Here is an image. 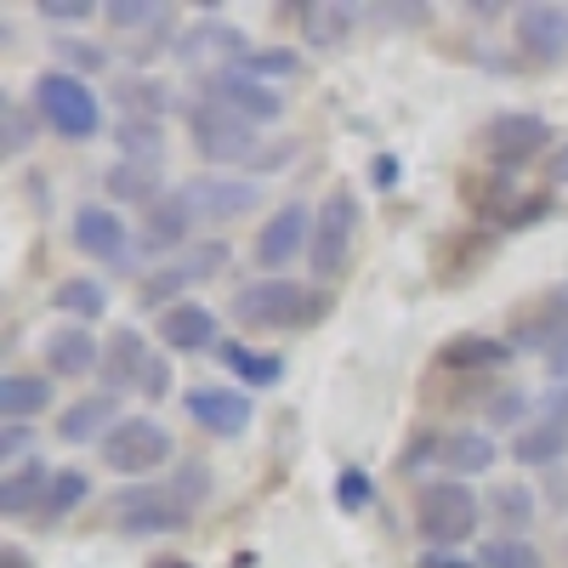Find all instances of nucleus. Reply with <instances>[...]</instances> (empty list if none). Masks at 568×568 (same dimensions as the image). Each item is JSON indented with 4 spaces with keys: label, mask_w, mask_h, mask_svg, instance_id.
<instances>
[{
    "label": "nucleus",
    "mask_w": 568,
    "mask_h": 568,
    "mask_svg": "<svg viewBox=\"0 0 568 568\" xmlns=\"http://www.w3.org/2000/svg\"><path fill=\"white\" fill-rule=\"evenodd\" d=\"M103 347L109 342L91 336V324H58V329H45V342H40L45 369L69 375V382H80V375H91V369H103Z\"/></svg>",
    "instance_id": "16"
},
{
    "label": "nucleus",
    "mask_w": 568,
    "mask_h": 568,
    "mask_svg": "<svg viewBox=\"0 0 568 568\" xmlns=\"http://www.w3.org/2000/svg\"><path fill=\"white\" fill-rule=\"evenodd\" d=\"M375 18H393V23H426V18H433V7H375Z\"/></svg>",
    "instance_id": "51"
},
{
    "label": "nucleus",
    "mask_w": 568,
    "mask_h": 568,
    "mask_svg": "<svg viewBox=\"0 0 568 568\" xmlns=\"http://www.w3.org/2000/svg\"><path fill=\"white\" fill-rule=\"evenodd\" d=\"M7 149H12V154L29 149V114H23V109H7Z\"/></svg>",
    "instance_id": "50"
},
{
    "label": "nucleus",
    "mask_w": 568,
    "mask_h": 568,
    "mask_svg": "<svg viewBox=\"0 0 568 568\" xmlns=\"http://www.w3.org/2000/svg\"><path fill=\"white\" fill-rule=\"evenodd\" d=\"M52 404V382L45 375H0V415L7 420H29Z\"/></svg>",
    "instance_id": "30"
},
{
    "label": "nucleus",
    "mask_w": 568,
    "mask_h": 568,
    "mask_svg": "<svg viewBox=\"0 0 568 568\" xmlns=\"http://www.w3.org/2000/svg\"><path fill=\"white\" fill-rule=\"evenodd\" d=\"M524 409H529V398L511 393V387L489 398V420H495V426H517V420H524Z\"/></svg>",
    "instance_id": "44"
},
{
    "label": "nucleus",
    "mask_w": 568,
    "mask_h": 568,
    "mask_svg": "<svg viewBox=\"0 0 568 568\" xmlns=\"http://www.w3.org/2000/svg\"><path fill=\"white\" fill-rule=\"evenodd\" d=\"M171 393V364L165 358H154L149 364V375H142V398H165Z\"/></svg>",
    "instance_id": "48"
},
{
    "label": "nucleus",
    "mask_w": 568,
    "mask_h": 568,
    "mask_svg": "<svg viewBox=\"0 0 568 568\" xmlns=\"http://www.w3.org/2000/svg\"><path fill=\"white\" fill-rule=\"evenodd\" d=\"M540 420H557V426H568V382H551V387L540 393Z\"/></svg>",
    "instance_id": "46"
},
{
    "label": "nucleus",
    "mask_w": 568,
    "mask_h": 568,
    "mask_svg": "<svg viewBox=\"0 0 568 568\" xmlns=\"http://www.w3.org/2000/svg\"><path fill=\"white\" fill-rule=\"evenodd\" d=\"M478 568H546V557H540L529 540L500 535V540H489V546L478 551Z\"/></svg>",
    "instance_id": "37"
},
{
    "label": "nucleus",
    "mask_w": 568,
    "mask_h": 568,
    "mask_svg": "<svg viewBox=\"0 0 568 568\" xmlns=\"http://www.w3.org/2000/svg\"><path fill=\"white\" fill-rule=\"evenodd\" d=\"M149 364H154V353H149V336H142L136 324H125V329H114L109 336V347H103V382H109V393H125V387H136L142 393V375H149Z\"/></svg>",
    "instance_id": "17"
},
{
    "label": "nucleus",
    "mask_w": 568,
    "mask_h": 568,
    "mask_svg": "<svg viewBox=\"0 0 568 568\" xmlns=\"http://www.w3.org/2000/svg\"><path fill=\"white\" fill-rule=\"evenodd\" d=\"M205 103H222L227 114H240V120H251V125H273V120L284 114V98H278V91H273L267 80L245 74V69L211 74V80H205Z\"/></svg>",
    "instance_id": "12"
},
{
    "label": "nucleus",
    "mask_w": 568,
    "mask_h": 568,
    "mask_svg": "<svg viewBox=\"0 0 568 568\" xmlns=\"http://www.w3.org/2000/svg\"><path fill=\"white\" fill-rule=\"evenodd\" d=\"M114 103L125 109V120H154V125H165V114H171V91L160 85V80H149V74H125L120 85H114Z\"/></svg>",
    "instance_id": "27"
},
{
    "label": "nucleus",
    "mask_w": 568,
    "mask_h": 568,
    "mask_svg": "<svg viewBox=\"0 0 568 568\" xmlns=\"http://www.w3.org/2000/svg\"><path fill=\"white\" fill-rule=\"evenodd\" d=\"M284 160H291V142H284V149H262V154H256L251 165H256V171H278Z\"/></svg>",
    "instance_id": "52"
},
{
    "label": "nucleus",
    "mask_w": 568,
    "mask_h": 568,
    "mask_svg": "<svg viewBox=\"0 0 568 568\" xmlns=\"http://www.w3.org/2000/svg\"><path fill=\"white\" fill-rule=\"evenodd\" d=\"M444 455V433H415L409 444H404V455H398V471L404 478H415V471L426 466V460H438Z\"/></svg>",
    "instance_id": "41"
},
{
    "label": "nucleus",
    "mask_w": 568,
    "mask_h": 568,
    "mask_svg": "<svg viewBox=\"0 0 568 568\" xmlns=\"http://www.w3.org/2000/svg\"><path fill=\"white\" fill-rule=\"evenodd\" d=\"M109 200H114V205H142V211H154V205L165 200V182H160V171H149V165L120 160V165H109Z\"/></svg>",
    "instance_id": "26"
},
{
    "label": "nucleus",
    "mask_w": 568,
    "mask_h": 568,
    "mask_svg": "<svg viewBox=\"0 0 568 568\" xmlns=\"http://www.w3.org/2000/svg\"><path fill=\"white\" fill-rule=\"evenodd\" d=\"M187 136H194L200 160H216V165H233V160H256V125L227 114L222 103H194L187 109Z\"/></svg>",
    "instance_id": "8"
},
{
    "label": "nucleus",
    "mask_w": 568,
    "mask_h": 568,
    "mask_svg": "<svg viewBox=\"0 0 568 568\" xmlns=\"http://www.w3.org/2000/svg\"><path fill=\"white\" fill-rule=\"evenodd\" d=\"M358 222H364V205L353 187H336V194H324V205L313 211V278L329 284L353 267V245H358Z\"/></svg>",
    "instance_id": "4"
},
{
    "label": "nucleus",
    "mask_w": 568,
    "mask_h": 568,
    "mask_svg": "<svg viewBox=\"0 0 568 568\" xmlns=\"http://www.w3.org/2000/svg\"><path fill=\"white\" fill-rule=\"evenodd\" d=\"M74 245L91 251V256H103V262H120L125 245H131L125 216H120L114 205H80V211H74Z\"/></svg>",
    "instance_id": "18"
},
{
    "label": "nucleus",
    "mask_w": 568,
    "mask_h": 568,
    "mask_svg": "<svg viewBox=\"0 0 568 568\" xmlns=\"http://www.w3.org/2000/svg\"><path fill=\"white\" fill-rule=\"evenodd\" d=\"M478 524H484V500L471 495L466 478H433L415 489V529L433 546L455 551L460 540L478 535Z\"/></svg>",
    "instance_id": "2"
},
{
    "label": "nucleus",
    "mask_w": 568,
    "mask_h": 568,
    "mask_svg": "<svg viewBox=\"0 0 568 568\" xmlns=\"http://www.w3.org/2000/svg\"><path fill=\"white\" fill-rule=\"evenodd\" d=\"M40 23H91V0H40Z\"/></svg>",
    "instance_id": "42"
},
{
    "label": "nucleus",
    "mask_w": 568,
    "mask_h": 568,
    "mask_svg": "<svg viewBox=\"0 0 568 568\" xmlns=\"http://www.w3.org/2000/svg\"><path fill=\"white\" fill-rule=\"evenodd\" d=\"M511 34H517V52H524L529 63H540V69L568 58V12L562 7H524L517 23H511Z\"/></svg>",
    "instance_id": "14"
},
{
    "label": "nucleus",
    "mask_w": 568,
    "mask_h": 568,
    "mask_svg": "<svg viewBox=\"0 0 568 568\" xmlns=\"http://www.w3.org/2000/svg\"><path fill=\"white\" fill-rule=\"evenodd\" d=\"M495 460H500V449H495L489 433H471V426H455V433H444L438 466L449 471V478H484Z\"/></svg>",
    "instance_id": "21"
},
{
    "label": "nucleus",
    "mask_w": 568,
    "mask_h": 568,
    "mask_svg": "<svg viewBox=\"0 0 568 568\" xmlns=\"http://www.w3.org/2000/svg\"><path fill=\"white\" fill-rule=\"evenodd\" d=\"M511 455L524 460V466H546V471H557V460L568 455V426H557V420H535V426H524V433H517V444H511Z\"/></svg>",
    "instance_id": "28"
},
{
    "label": "nucleus",
    "mask_w": 568,
    "mask_h": 568,
    "mask_svg": "<svg viewBox=\"0 0 568 568\" xmlns=\"http://www.w3.org/2000/svg\"><path fill=\"white\" fill-rule=\"evenodd\" d=\"M34 444V433H29V426L23 420H7V433H0V460H7V466H18V455Z\"/></svg>",
    "instance_id": "45"
},
{
    "label": "nucleus",
    "mask_w": 568,
    "mask_h": 568,
    "mask_svg": "<svg viewBox=\"0 0 568 568\" xmlns=\"http://www.w3.org/2000/svg\"><path fill=\"white\" fill-rule=\"evenodd\" d=\"M187 200H194L200 222H240L245 211L262 205V187L251 176H194L187 182Z\"/></svg>",
    "instance_id": "15"
},
{
    "label": "nucleus",
    "mask_w": 568,
    "mask_h": 568,
    "mask_svg": "<svg viewBox=\"0 0 568 568\" xmlns=\"http://www.w3.org/2000/svg\"><path fill=\"white\" fill-rule=\"evenodd\" d=\"M546 142H551V125H546L540 114H529V109L495 114V120H489V131H484L489 160H495V165H506V171L540 160V154H546Z\"/></svg>",
    "instance_id": "11"
},
{
    "label": "nucleus",
    "mask_w": 568,
    "mask_h": 568,
    "mask_svg": "<svg viewBox=\"0 0 568 568\" xmlns=\"http://www.w3.org/2000/svg\"><path fill=\"white\" fill-rule=\"evenodd\" d=\"M240 69L273 85V80H291V74H302V52H291V45H256V52H251Z\"/></svg>",
    "instance_id": "36"
},
{
    "label": "nucleus",
    "mask_w": 568,
    "mask_h": 568,
    "mask_svg": "<svg viewBox=\"0 0 568 568\" xmlns=\"http://www.w3.org/2000/svg\"><path fill=\"white\" fill-rule=\"evenodd\" d=\"M52 478H58V471L45 466V460L12 466V478H0V511H7V517L40 511V500H45V489H52Z\"/></svg>",
    "instance_id": "23"
},
{
    "label": "nucleus",
    "mask_w": 568,
    "mask_h": 568,
    "mask_svg": "<svg viewBox=\"0 0 568 568\" xmlns=\"http://www.w3.org/2000/svg\"><path fill=\"white\" fill-rule=\"evenodd\" d=\"M160 342L171 353H205L216 342V313L205 302H176L160 313Z\"/></svg>",
    "instance_id": "20"
},
{
    "label": "nucleus",
    "mask_w": 568,
    "mask_h": 568,
    "mask_svg": "<svg viewBox=\"0 0 568 568\" xmlns=\"http://www.w3.org/2000/svg\"><path fill=\"white\" fill-rule=\"evenodd\" d=\"M171 449L176 444H171V433H165L154 415H131V420H120L114 433L103 438V466L120 471V478H142V471L165 466Z\"/></svg>",
    "instance_id": "6"
},
{
    "label": "nucleus",
    "mask_w": 568,
    "mask_h": 568,
    "mask_svg": "<svg viewBox=\"0 0 568 568\" xmlns=\"http://www.w3.org/2000/svg\"><path fill=\"white\" fill-rule=\"evenodd\" d=\"M517 205H524V211H511V216H506V227H529V222H540V216L551 211V200H546V194H529V200H517Z\"/></svg>",
    "instance_id": "49"
},
{
    "label": "nucleus",
    "mask_w": 568,
    "mask_h": 568,
    "mask_svg": "<svg viewBox=\"0 0 568 568\" xmlns=\"http://www.w3.org/2000/svg\"><path fill=\"white\" fill-rule=\"evenodd\" d=\"M34 109H40V125H52L69 142H91L103 131V98L69 69H45L34 80Z\"/></svg>",
    "instance_id": "3"
},
{
    "label": "nucleus",
    "mask_w": 568,
    "mask_h": 568,
    "mask_svg": "<svg viewBox=\"0 0 568 568\" xmlns=\"http://www.w3.org/2000/svg\"><path fill=\"white\" fill-rule=\"evenodd\" d=\"M120 426V404H114V393H85V398H74L63 415H58V438L63 444H91V438H109Z\"/></svg>",
    "instance_id": "19"
},
{
    "label": "nucleus",
    "mask_w": 568,
    "mask_h": 568,
    "mask_svg": "<svg viewBox=\"0 0 568 568\" xmlns=\"http://www.w3.org/2000/svg\"><path fill=\"white\" fill-rule=\"evenodd\" d=\"M307 251H313V211H307L302 200L278 205V211L262 222V233H256V267H262L267 278H278V267H291V262L307 256Z\"/></svg>",
    "instance_id": "10"
},
{
    "label": "nucleus",
    "mask_w": 568,
    "mask_h": 568,
    "mask_svg": "<svg viewBox=\"0 0 568 568\" xmlns=\"http://www.w3.org/2000/svg\"><path fill=\"white\" fill-rule=\"evenodd\" d=\"M393 182H398V160L382 154V160H375V187H393Z\"/></svg>",
    "instance_id": "53"
},
{
    "label": "nucleus",
    "mask_w": 568,
    "mask_h": 568,
    "mask_svg": "<svg viewBox=\"0 0 568 568\" xmlns=\"http://www.w3.org/2000/svg\"><path fill=\"white\" fill-rule=\"evenodd\" d=\"M91 495V471H80V466H63L58 478H52V489H45V500H40V529H52V524H63V517L80 506Z\"/></svg>",
    "instance_id": "31"
},
{
    "label": "nucleus",
    "mask_w": 568,
    "mask_h": 568,
    "mask_svg": "<svg viewBox=\"0 0 568 568\" xmlns=\"http://www.w3.org/2000/svg\"><path fill=\"white\" fill-rule=\"evenodd\" d=\"M0 568H34L23 546H0Z\"/></svg>",
    "instance_id": "55"
},
{
    "label": "nucleus",
    "mask_w": 568,
    "mask_h": 568,
    "mask_svg": "<svg viewBox=\"0 0 568 568\" xmlns=\"http://www.w3.org/2000/svg\"><path fill=\"white\" fill-rule=\"evenodd\" d=\"M302 18H307L302 29H307V40L318 45V52H336L364 12H358V7H302Z\"/></svg>",
    "instance_id": "33"
},
{
    "label": "nucleus",
    "mask_w": 568,
    "mask_h": 568,
    "mask_svg": "<svg viewBox=\"0 0 568 568\" xmlns=\"http://www.w3.org/2000/svg\"><path fill=\"white\" fill-rule=\"evenodd\" d=\"M165 489H171L176 500H187V506H200V500L211 495V471H205L200 460H182V466H176V484H165Z\"/></svg>",
    "instance_id": "40"
},
{
    "label": "nucleus",
    "mask_w": 568,
    "mask_h": 568,
    "mask_svg": "<svg viewBox=\"0 0 568 568\" xmlns=\"http://www.w3.org/2000/svg\"><path fill=\"white\" fill-rule=\"evenodd\" d=\"M194 222H200V211H194V200H187V187H171L154 211H142L149 245H165V251H182V240L194 233Z\"/></svg>",
    "instance_id": "22"
},
{
    "label": "nucleus",
    "mask_w": 568,
    "mask_h": 568,
    "mask_svg": "<svg viewBox=\"0 0 568 568\" xmlns=\"http://www.w3.org/2000/svg\"><path fill=\"white\" fill-rule=\"evenodd\" d=\"M149 568H194V562H187V557H154Z\"/></svg>",
    "instance_id": "56"
},
{
    "label": "nucleus",
    "mask_w": 568,
    "mask_h": 568,
    "mask_svg": "<svg viewBox=\"0 0 568 568\" xmlns=\"http://www.w3.org/2000/svg\"><path fill=\"white\" fill-rule=\"evenodd\" d=\"M58 58L74 63V69H103L109 63V52H103V45H91V40H58Z\"/></svg>",
    "instance_id": "43"
},
{
    "label": "nucleus",
    "mask_w": 568,
    "mask_h": 568,
    "mask_svg": "<svg viewBox=\"0 0 568 568\" xmlns=\"http://www.w3.org/2000/svg\"><path fill=\"white\" fill-rule=\"evenodd\" d=\"M114 142H120V154L131 165H149V171L165 165V125H154V120H120Z\"/></svg>",
    "instance_id": "29"
},
{
    "label": "nucleus",
    "mask_w": 568,
    "mask_h": 568,
    "mask_svg": "<svg viewBox=\"0 0 568 568\" xmlns=\"http://www.w3.org/2000/svg\"><path fill=\"white\" fill-rule=\"evenodd\" d=\"M187 420L200 426V433H216V438H240L251 433V420H256V404L245 387H194L182 398Z\"/></svg>",
    "instance_id": "13"
},
{
    "label": "nucleus",
    "mask_w": 568,
    "mask_h": 568,
    "mask_svg": "<svg viewBox=\"0 0 568 568\" xmlns=\"http://www.w3.org/2000/svg\"><path fill=\"white\" fill-rule=\"evenodd\" d=\"M329 313V296L324 291H307L296 278H256L233 296V318L245 329H302V324H318Z\"/></svg>",
    "instance_id": "1"
},
{
    "label": "nucleus",
    "mask_w": 568,
    "mask_h": 568,
    "mask_svg": "<svg viewBox=\"0 0 568 568\" xmlns=\"http://www.w3.org/2000/svg\"><path fill=\"white\" fill-rule=\"evenodd\" d=\"M506 358H511V342H495V336H455L444 347L449 369H500Z\"/></svg>",
    "instance_id": "34"
},
{
    "label": "nucleus",
    "mask_w": 568,
    "mask_h": 568,
    "mask_svg": "<svg viewBox=\"0 0 568 568\" xmlns=\"http://www.w3.org/2000/svg\"><path fill=\"white\" fill-rule=\"evenodd\" d=\"M369 500H375L369 471H364V466H342V478H336V506H342V511H364Z\"/></svg>",
    "instance_id": "39"
},
{
    "label": "nucleus",
    "mask_w": 568,
    "mask_h": 568,
    "mask_svg": "<svg viewBox=\"0 0 568 568\" xmlns=\"http://www.w3.org/2000/svg\"><path fill=\"white\" fill-rule=\"evenodd\" d=\"M546 176H551V182H568V142H562V149L546 160Z\"/></svg>",
    "instance_id": "54"
},
{
    "label": "nucleus",
    "mask_w": 568,
    "mask_h": 568,
    "mask_svg": "<svg viewBox=\"0 0 568 568\" xmlns=\"http://www.w3.org/2000/svg\"><path fill=\"white\" fill-rule=\"evenodd\" d=\"M489 517H495L511 540H524V535L540 524V500H535L529 484H511V478H506V484L489 489Z\"/></svg>",
    "instance_id": "24"
},
{
    "label": "nucleus",
    "mask_w": 568,
    "mask_h": 568,
    "mask_svg": "<svg viewBox=\"0 0 568 568\" xmlns=\"http://www.w3.org/2000/svg\"><path fill=\"white\" fill-rule=\"evenodd\" d=\"M415 568H478V562H466L460 551H444V546H426V551L415 557Z\"/></svg>",
    "instance_id": "47"
},
{
    "label": "nucleus",
    "mask_w": 568,
    "mask_h": 568,
    "mask_svg": "<svg viewBox=\"0 0 568 568\" xmlns=\"http://www.w3.org/2000/svg\"><path fill=\"white\" fill-rule=\"evenodd\" d=\"M216 358H222V369H227L240 387H278V382H284V358H278V353H251L245 342H222Z\"/></svg>",
    "instance_id": "25"
},
{
    "label": "nucleus",
    "mask_w": 568,
    "mask_h": 568,
    "mask_svg": "<svg viewBox=\"0 0 568 568\" xmlns=\"http://www.w3.org/2000/svg\"><path fill=\"white\" fill-rule=\"evenodd\" d=\"M52 307L69 313V318H80V324H98V318L109 313V291H103L98 278H63L58 296H52Z\"/></svg>",
    "instance_id": "32"
},
{
    "label": "nucleus",
    "mask_w": 568,
    "mask_h": 568,
    "mask_svg": "<svg viewBox=\"0 0 568 568\" xmlns=\"http://www.w3.org/2000/svg\"><path fill=\"white\" fill-rule=\"evenodd\" d=\"M103 18H109L114 29H154V23L165 18V7H160V0H109Z\"/></svg>",
    "instance_id": "38"
},
{
    "label": "nucleus",
    "mask_w": 568,
    "mask_h": 568,
    "mask_svg": "<svg viewBox=\"0 0 568 568\" xmlns=\"http://www.w3.org/2000/svg\"><path fill=\"white\" fill-rule=\"evenodd\" d=\"M187 517H194V506L176 500V495L160 489V484H136V489H125V495L114 500V524H120V535H131V540L182 535Z\"/></svg>",
    "instance_id": "7"
},
{
    "label": "nucleus",
    "mask_w": 568,
    "mask_h": 568,
    "mask_svg": "<svg viewBox=\"0 0 568 568\" xmlns=\"http://www.w3.org/2000/svg\"><path fill=\"white\" fill-rule=\"evenodd\" d=\"M222 267H227V245H216V240H211V245H200V251L171 256L165 267H154L149 278H142V296H136V302L165 313V307H176V296H182V291H194V284H205V278H211V273H222Z\"/></svg>",
    "instance_id": "9"
},
{
    "label": "nucleus",
    "mask_w": 568,
    "mask_h": 568,
    "mask_svg": "<svg viewBox=\"0 0 568 568\" xmlns=\"http://www.w3.org/2000/svg\"><path fill=\"white\" fill-rule=\"evenodd\" d=\"M171 52H176L182 69H200V74L211 80V74L240 69V63L256 52V45L245 40L240 23H216V18H205V23H187V29L171 40Z\"/></svg>",
    "instance_id": "5"
},
{
    "label": "nucleus",
    "mask_w": 568,
    "mask_h": 568,
    "mask_svg": "<svg viewBox=\"0 0 568 568\" xmlns=\"http://www.w3.org/2000/svg\"><path fill=\"white\" fill-rule=\"evenodd\" d=\"M562 336H568V291H551V296L540 302V318L517 329V342H524V347H551V342H562Z\"/></svg>",
    "instance_id": "35"
}]
</instances>
